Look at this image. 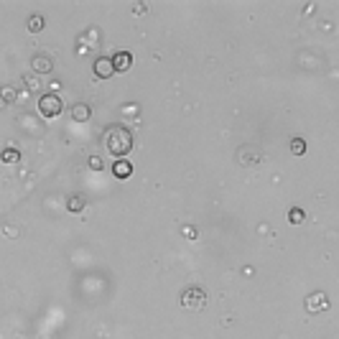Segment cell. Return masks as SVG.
<instances>
[{"label":"cell","mask_w":339,"mask_h":339,"mask_svg":"<svg viewBox=\"0 0 339 339\" xmlns=\"http://www.w3.org/2000/svg\"><path fill=\"white\" fill-rule=\"evenodd\" d=\"M303 306H306L308 314H321V311H326V308H329V296L324 291H314V293L306 296Z\"/></svg>","instance_id":"obj_4"},{"label":"cell","mask_w":339,"mask_h":339,"mask_svg":"<svg viewBox=\"0 0 339 339\" xmlns=\"http://www.w3.org/2000/svg\"><path fill=\"white\" fill-rule=\"evenodd\" d=\"M184 235H186V237H196V232H194L191 227H184Z\"/></svg>","instance_id":"obj_19"},{"label":"cell","mask_w":339,"mask_h":339,"mask_svg":"<svg viewBox=\"0 0 339 339\" xmlns=\"http://www.w3.org/2000/svg\"><path fill=\"white\" fill-rule=\"evenodd\" d=\"M110 59H112L115 72H128L133 67V54H128V51H118L115 56H110Z\"/></svg>","instance_id":"obj_7"},{"label":"cell","mask_w":339,"mask_h":339,"mask_svg":"<svg viewBox=\"0 0 339 339\" xmlns=\"http://www.w3.org/2000/svg\"><path fill=\"white\" fill-rule=\"evenodd\" d=\"M90 118H92V110H90V105L79 102V105H74V107H72V120H74V123H87Z\"/></svg>","instance_id":"obj_9"},{"label":"cell","mask_w":339,"mask_h":339,"mask_svg":"<svg viewBox=\"0 0 339 339\" xmlns=\"http://www.w3.org/2000/svg\"><path fill=\"white\" fill-rule=\"evenodd\" d=\"M23 79H26V84H28V90H36V84H39V82H36V79H31V74H26Z\"/></svg>","instance_id":"obj_18"},{"label":"cell","mask_w":339,"mask_h":339,"mask_svg":"<svg viewBox=\"0 0 339 339\" xmlns=\"http://www.w3.org/2000/svg\"><path fill=\"white\" fill-rule=\"evenodd\" d=\"M133 133L125 128V125H112L107 133H105V148L112 158H125L130 151H133Z\"/></svg>","instance_id":"obj_1"},{"label":"cell","mask_w":339,"mask_h":339,"mask_svg":"<svg viewBox=\"0 0 339 339\" xmlns=\"http://www.w3.org/2000/svg\"><path fill=\"white\" fill-rule=\"evenodd\" d=\"M62 110H64V102H62V97L56 95V92H46V95H41V100H39V112L46 118V120H54V118H59L62 115Z\"/></svg>","instance_id":"obj_3"},{"label":"cell","mask_w":339,"mask_h":339,"mask_svg":"<svg viewBox=\"0 0 339 339\" xmlns=\"http://www.w3.org/2000/svg\"><path fill=\"white\" fill-rule=\"evenodd\" d=\"M0 107H3V102H0Z\"/></svg>","instance_id":"obj_20"},{"label":"cell","mask_w":339,"mask_h":339,"mask_svg":"<svg viewBox=\"0 0 339 339\" xmlns=\"http://www.w3.org/2000/svg\"><path fill=\"white\" fill-rule=\"evenodd\" d=\"M0 161H3V163H18L21 161V151L18 148H3V151H0Z\"/></svg>","instance_id":"obj_11"},{"label":"cell","mask_w":339,"mask_h":339,"mask_svg":"<svg viewBox=\"0 0 339 339\" xmlns=\"http://www.w3.org/2000/svg\"><path fill=\"white\" fill-rule=\"evenodd\" d=\"M112 174H115L118 179H128L133 174V163L128 158H118L115 163H112Z\"/></svg>","instance_id":"obj_8"},{"label":"cell","mask_w":339,"mask_h":339,"mask_svg":"<svg viewBox=\"0 0 339 339\" xmlns=\"http://www.w3.org/2000/svg\"><path fill=\"white\" fill-rule=\"evenodd\" d=\"M90 168H92V171H100V168H102V158L92 156V158H90Z\"/></svg>","instance_id":"obj_17"},{"label":"cell","mask_w":339,"mask_h":339,"mask_svg":"<svg viewBox=\"0 0 339 339\" xmlns=\"http://www.w3.org/2000/svg\"><path fill=\"white\" fill-rule=\"evenodd\" d=\"M84 204H87V199H84L82 194H74V196H69L67 209H69V212H82V209H84Z\"/></svg>","instance_id":"obj_12"},{"label":"cell","mask_w":339,"mask_h":339,"mask_svg":"<svg viewBox=\"0 0 339 339\" xmlns=\"http://www.w3.org/2000/svg\"><path fill=\"white\" fill-rule=\"evenodd\" d=\"M306 219V214H303V209H298V207H293V209H288V222L291 224H301Z\"/></svg>","instance_id":"obj_15"},{"label":"cell","mask_w":339,"mask_h":339,"mask_svg":"<svg viewBox=\"0 0 339 339\" xmlns=\"http://www.w3.org/2000/svg\"><path fill=\"white\" fill-rule=\"evenodd\" d=\"M181 306L189 308V311H194V308L199 311V308L207 306V291L202 286H186L181 291Z\"/></svg>","instance_id":"obj_2"},{"label":"cell","mask_w":339,"mask_h":339,"mask_svg":"<svg viewBox=\"0 0 339 339\" xmlns=\"http://www.w3.org/2000/svg\"><path fill=\"white\" fill-rule=\"evenodd\" d=\"M92 74L97 79H110L112 74H115V67H112V59L110 56H97L95 64H92Z\"/></svg>","instance_id":"obj_5"},{"label":"cell","mask_w":339,"mask_h":339,"mask_svg":"<svg viewBox=\"0 0 339 339\" xmlns=\"http://www.w3.org/2000/svg\"><path fill=\"white\" fill-rule=\"evenodd\" d=\"M237 158H240V163H242V166H250V163H252V158H260V153H250V151L245 148V151H240V153H237Z\"/></svg>","instance_id":"obj_16"},{"label":"cell","mask_w":339,"mask_h":339,"mask_svg":"<svg viewBox=\"0 0 339 339\" xmlns=\"http://www.w3.org/2000/svg\"><path fill=\"white\" fill-rule=\"evenodd\" d=\"M31 67H34L36 74H49V72L54 69V59H51V56H46V54H36L34 62H31Z\"/></svg>","instance_id":"obj_6"},{"label":"cell","mask_w":339,"mask_h":339,"mask_svg":"<svg viewBox=\"0 0 339 339\" xmlns=\"http://www.w3.org/2000/svg\"><path fill=\"white\" fill-rule=\"evenodd\" d=\"M16 97H18V90L13 87V84H6L3 90H0V102H16Z\"/></svg>","instance_id":"obj_13"},{"label":"cell","mask_w":339,"mask_h":339,"mask_svg":"<svg viewBox=\"0 0 339 339\" xmlns=\"http://www.w3.org/2000/svg\"><path fill=\"white\" fill-rule=\"evenodd\" d=\"M44 26H46V21H44V16H39V13H34L31 18H28V31H31V34H41Z\"/></svg>","instance_id":"obj_10"},{"label":"cell","mask_w":339,"mask_h":339,"mask_svg":"<svg viewBox=\"0 0 339 339\" xmlns=\"http://www.w3.org/2000/svg\"><path fill=\"white\" fill-rule=\"evenodd\" d=\"M291 153L293 156H303L306 153V140L303 138H291Z\"/></svg>","instance_id":"obj_14"}]
</instances>
